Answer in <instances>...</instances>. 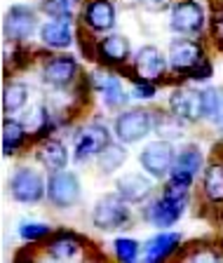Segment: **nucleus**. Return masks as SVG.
I'll return each mask as SVG.
<instances>
[{
    "label": "nucleus",
    "mask_w": 223,
    "mask_h": 263,
    "mask_svg": "<svg viewBox=\"0 0 223 263\" xmlns=\"http://www.w3.org/2000/svg\"><path fill=\"white\" fill-rule=\"evenodd\" d=\"M10 195L14 197L16 202L35 204L47 195V183L40 176V172L31 170V167H22L10 179Z\"/></svg>",
    "instance_id": "1"
},
{
    "label": "nucleus",
    "mask_w": 223,
    "mask_h": 263,
    "mask_svg": "<svg viewBox=\"0 0 223 263\" xmlns=\"http://www.w3.org/2000/svg\"><path fill=\"white\" fill-rule=\"evenodd\" d=\"M129 221V209L127 200L120 193L104 195L92 209V223L101 230H115Z\"/></svg>",
    "instance_id": "2"
},
{
    "label": "nucleus",
    "mask_w": 223,
    "mask_h": 263,
    "mask_svg": "<svg viewBox=\"0 0 223 263\" xmlns=\"http://www.w3.org/2000/svg\"><path fill=\"white\" fill-rule=\"evenodd\" d=\"M80 179H78L73 172H52L47 181V197L49 202L59 209H68L73 204H78L80 200Z\"/></svg>",
    "instance_id": "3"
},
{
    "label": "nucleus",
    "mask_w": 223,
    "mask_h": 263,
    "mask_svg": "<svg viewBox=\"0 0 223 263\" xmlns=\"http://www.w3.org/2000/svg\"><path fill=\"white\" fill-rule=\"evenodd\" d=\"M153 127H155V122H153V115L148 110H125L115 120V137L122 143H136L143 137H148Z\"/></svg>",
    "instance_id": "4"
},
{
    "label": "nucleus",
    "mask_w": 223,
    "mask_h": 263,
    "mask_svg": "<svg viewBox=\"0 0 223 263\" xmlns=\"http://www.w3.org/2000/svg\"><path fill=\"white\" fill-rule=\"evenodd\" d=\"M174 158H176V153H174V148H172V143L160 139V141H151L143 146L141 155H139V162H141V167L151 176L162 179V176L172 174Z\"/></svg>",
    "instance_id": "5"
},
{
    "label": "nucleus",
    "mask_w": 223,
    "mask_h": 263,
    "mask_svg": "<svg viewBox=\"0 0 223 263\" xmlns=\"http://www.w3.org/2000/svg\"><path fill=\"white\" fill-rule=\"evenodd\" d=\"M110 143V132L106 125L92 122L78 134L76 148H73V160L76 162H87L92 158H99V153Z\"/></svg>",
    "instance_id": "6"
},
{
    "label": "nucleus",
    "mask_w": 223,
    "mask_h": 263,
    "mask_svg": "<svg viewBox=\"0 0 223 263\" xmlns=\"http://www.w3.org/2000/svg\"><path fill=\"white\" fill-rule=\"evenodd\" d=\"M167 59H169V64H172V68H174L176 73H183V76H188V73L195 71L200 64L207 61L205 59V49H202L197 43L185 40V38L172 40Z\"/></svg>",
    "instance_id": "7"
},
{
    "label": "nucleus",
    "mask_w": 223,
    "mask_h": 263,
    "mask_svg": "<svg viewBox=\"0 0 223 263\" xmlns=\"http://www.w3.org/2000/svg\"><path fill=\"white\" fill-rule=\"evenodd\" d=\"M35 12L26 5H12L5 14L3 31L10 43H24L35 33Z\"/></svg>",
    "instance_id": "8"
},
{
    "label": "nucleus",
    "mask_w": 223,
    "mask_h": 263,
    "mask_svg": "<svg viewBox=\"0 0 223 263\" xmlns=\"http://www.w3.org/2000/svg\"><path fill=\"white\" fill-rule=\"evenodd\" d=\"M172 31L181 33V35H191L197 33L205 26V10L197 0H181L172 7Z\"/></svg>",
    "instance_id": "9"
},
{
    "label": "nucleus",
    "mask_w": 223,
    "mask_h": 263,
    "mask_svg": "<svg viewBox=\"0 0 223 263\" xmlns=\"http://www.w3.org/2000/svg\"><path fill=\"white\" fill-rule=\"evenodd\" d=\"M183 207H185V200H174V197H158L155 202L148 204L146 209V221L153 223L155 228H172L176 221L181 219V214H183Z\"/></svg>",
    "instance_id": "10"
},
{
    "label": "nucleus",
    "mask_w": 223,
    "mask_h": 263,
    "mask_svg": "<svg viewBox=\"0 0 223 263\" xmlns=\"http://www.w3.org/2000/svg\"><path fill=\"white\" fill-rule=\"evenodd\" d=\"M169 110L174 113V118L183 122H197L202 115V92L195 89H174L169 97Z\"/></svg>",
    "instance_id": "11"
},
{
    "label": "nucleus",
    "mask_w": 223,
    "mask_h": 263,
    "mask_svg": "<svg viewBox=\"0 0 223 263\" xmlns=\"http://www.w3.org/2000/svg\"><path fill=\"white\" fill-rule=\"evenodd\" d=\"M164 68H167V59L162 57L158 47L153 45H143L134 57V71H136V78L141 80H148V82H155L164 76Z\"/></svg>",
    "instance_id": "12"
},
{
    "label": "nucleus",
    "mask_w": 223,
    "mask_h": 263,
    "mask_svg": "<svg viewBox=\"0 0 223 263\" xmlns=\"http://www.w3.org/2000/svg\"><path fill=\"white\" fill-rule=\"evenodd\" d=\"M76 73H78V61L73 59V57H66V54L52 57L43 68L45 82L52 85V87H66V85H71Z\"/></svg>",
    "instance_id": "13"
},
{
    "label": "nucleus",
    "mask_w": 223,
    "mask_h": 263,
    "mask_svg": "<svg viewBox=\"0 0 223 263\" xmlns=\"http://www.w3.org/2000/svg\"><path fill=\"white\" fill-rule=\"evenodd\" d=\"M200 167H202L200 148L193 146V143H188V146H183L179 153H176L174 167H172V174L169 176H176V179L185 181V183H193V179L197 176Z\"/></svg>",
    "instance_id": "14"
},
{
    "label": "nucleus",
    "mask_w": 223,
    "mask_h": 263,
    "mask_svg": "<svg viewBox=\"0 0 223 263\" xmlns=\"http://www.w3.org/2000/svg\"><path fill=\"white\" fill-rule=\"evenodd\" d=\"M181 245V235L179 233H158V235H153L151 240L143 245V258L148 263H158V261H164L169 254L176 252V247Z\"/></svg>",
    "instance_id": "15"
},
{
    "label": "nucleus",
    "mask_w": 223,
    "mask_h": 263,
    "mask_svg": "<svg viewBox=\"0 0 223 263\" xmlns=\"http://www.w3.org/2000/svg\"><path fill=\"white\" fill-rule=\"evenodd\" d=\"M85 24L92 31H110L115 26V7L110 0H89L85 7Z\"/></svg>",
    "instance_id": "16"
},
{
    "label": "nucleus",
    "mask_w": 223,
    "mask_h": 263,
    "mask_svg": "<svg viewBox=\"0 0 223 263\" xmlns=\"http://www.w3.org/2000/svg\"><path fill=\"white\" fill-rule=\"evenodd\" d=\"M97 57L108 66L125 64L129 59V40L125 35H106L97 45Z\"/></svg>",
    "instance_id": "17"
},
{
    "label": "nucleus",
    "mask_w": 223,
    "mask_h": 263,
    "mask_svg": "<svg viewBox=\"0 0 223 263\" xmlns=\"http://www.w3.org/2000/svg\"><path fill=\"white\" fill-rule=\"evenodd\" d=\"M35 158H38V162L43 164L45 170L59 172L68 162V151H66V146L59 139H45L38 146V151H35Z\"/></svg>",
    "instance_id": "18"
},
{
    "label": "nucleus",
    "mask_w": 223,
    "mask_h": 263,
    "mask_svg": "<svg viewBox=\"0 0 223 263\" xmlns=\"http://www.w3.org/2000/svg\"><path fill=\"white\" fill-rule=\"evenodd\" d=\"M40 40L47 47L54 49H64L73 43V28H71V19H52L40 28Z\"/></svg>",
    "instance_id": "19"
},
{
    "label": "nucleus",
    "mask_w": 223,
    "mask_h": 263,
    "mask_svg": "<svg viewBox=\"0 0 223 263\" xmlns=\"http://www.w3.org/2000/svg\"><path fill=\"white\" fill-rule=\"evenodd\" d=\"M115 188H118V193L125 197L127 202H141V200H146L153 191L151 181H148L143 174H136V172L134 174L120 176L118 183H115Z\"/></svg>",
    "instance_id": "20"
},
{
    "label": "nucleus",
    "mask_w": 223,
    "mask_h": 263,
    "mask_svg": "<svg viewBox=\"0 0 223 263\" xmlns=\"http://www.w3.org/2000/svg\"><path fill=\"white\" fill-rule=\"evenodd\" d=\"M94 85H97L99 94H101V99H104L106 108H118V106L125 104V89H122V85H120V80L115 76H110V73H97L94 76Z\"/></svg>",
    "instance_id": "21"
},
{
    "label": "nucleus",
    "mask_w": 223,
    "mask_h": 263,
    "mask_svg": "<svg viewBox=\"0 0 223 263\" xmlns=\"http://www.w3.org/2000/svg\"><path fill=\"white\" fill-rule=\"evenodd\" d=\"M47 254L54 261H73L80 254V240L73 233H59V235H54L49 240Z\"/></svg>",
    "instance_id": "22"
},
{
    "label": "nucleus",
    "mask_w": 223,
    "mask_h": 263,
    "mask_svg": "<svg viewBox=\"0 0 223 263\" xmlns=\"http://www.w3.org/2000/svg\"><path fill=\"white\" fill-rule=\"evenodd\" d=\"M202 115H205V120L223 125V89H202Z\"/></svg>",
    "instance_id": "23"
},
{
    "label": "nucleus",
    "mask_w": 223,
    "mask_h": 263,
    "mask_svg": "<svg viewBox=\"0 0 223 263\" xmlns=\"http://www.w3.org/2000/svg\"><path fill=\"white\" fill-rule=\"evenodd\" d=\"M26 139V129H24L22 122L10 120L7 118L3 122V155H14L19 151V146Z\"/></svg>",
    "instance_id": "24"
},
{
    "label": "nucleus",
    "mask_w": 223,
    "mask_h": 263,
    "mask_svg": "<svg viewBox=\"0 0 223 263\" xmlns=\"http://www.w3.org/2000/svg\"><path fill=\"white\" fill-rule=\"evenodd\" d=\"M125 160H127V151H125V146H122V141L120 143L110 141L108 146L99 153V167H101L104 174H113L115 170H120V167L125 164Z\"/></svg>",
    "instance_id": "25"
},
{
    "label": "nucleus",
    "mask_w": 223,
    "mask_h": 263,
    "mask_svg": "<svg viewBox=\"0 0 223 263\" xmlns=\"http://www.w3.org/2000/svg\"><path fill=\"white\" fill-rule=\"evenodd\" d=\"M202 188L212 202H223V164H209L205 172Z\"/></svg>",
    "instance_id": "26"
},
{
    "label": "nucleus",
    "mask_w": 223,
    "mask_h": 263,
    "mask_svg": "<svg viewBox=\"0 0 223 263\" xmlns=\"http://www.w3.org/2000/svg\"><path fill=\"white\" fill-rule=\"evenodd\" d=\"M28 101V87L22 85V82H12L7 85L5 92H3V110L7 115L16 113V110H22Z\"/></svg>",
    "instance_id": "27"
},
{
    "label": "nucleus",
    "mask_w": 223,
    "mask_h": 263,
    "mask_svg": "<svg viewBox=\"0 0 223 263\" xmlns=\"http://www.w3.org/2000/svg\"><path fill=\"white\" fill-rule=\"evenodd\" d=\"M113 249H115V258L122 263H132L139 258V252H141V245L132 237H118L113 242Z\"/></svg>",
    "instance_id": "28"
},
{
    "label": "nucleus",
    "mask_w": 223,
    "mask_h": 263,
    "mask_svg": "<svg viewBox=\"0 0 223 263\" xmlns=\"http://www.w3.org/2000/svg\"><path fill=\"white\" fill-rule=\"evenodd\" d=\"M78 0H45L43 12L49 14L52 19H71V12L76 7Z\"/></svg>",
    "instance_id": "29"
},
{
    "label": "nucleus",
    "mask_w": 223,
    "mask_h": 263,
    "mask_svg": "<svg viewBox=\"0 0 223 263\" xmlns=\"http://www.w3.org/2000/svg\"><path fill=\"white\" fill-rule=\"evenodd\" d=\"M49 233H52V228H49L47 223H38V221H31V223H22L19 226V235L24 237V240L28 242H35V240H43V237H47Z\"/></svg>",
    "instance_id": "30"
},
{
    "label": "nucleus",
    "mask_w": 223,
    "mask_h": 263,
    "mask_svg": "<svg viewBox=\"0 0 223 263\" xmlns=\"http://www.w3.org/2000/svg\"><path fill=\"white\" fill-rule=\"evenodd\" d=\"M155 82H148V80H141V78H136L134 80V97L136 99H153L155 97Z\"/></svg>",
    "instance_id": "31"
},
{
    "label": "nucleus",
    "mask_w": 223,
    "mask_h": 263,
    "mask_svg": "<svg viewBox=\"0 0 223 263\" xmlns=\"http://www.w3.org/2000/svg\"><path fill=\"white\" fill-rule=\"evenodd\" d=\"M212 33H214V38H216V43H218V45H223V10L214 14Z\"/></svg>",
    "instance_id": "32"
},
{
    "label": "nucleus",
    "mask_w": 223,
    "mask_h": 263,
    "mask_svg": "<svg viewBox=\"0 0 223 263\" xmlns=\"http://www.w3.org/2000/svg\"><path fill=\"white\" fill-rule=\"evenodd\" d=\"M169 3L172 0H141L143 10H148V12H162L169 7Z\"/></svg>",
    "instance_id": "33"
},
{
    "label": "nucleus",
    "mask_w": 223,
    "mask_h": 263,
    "mask_svg": "<svg viewBox=\"0 0 223 263\" xmlns=\"http://www.w3.org/2000/svg\"><path fill=\"white\" fill-rule=\"evenodd\" d=\"M125 7H132V5H136V3H141V0H120Z\"/></svg>",
    "instance_id": "34"
}]
</instances>
